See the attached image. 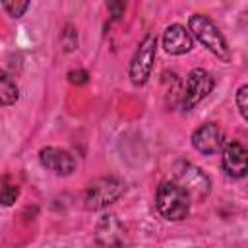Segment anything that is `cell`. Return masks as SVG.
I'll use <instances>...</instances> for the list:
<instances>
[{"label":"cell","instance_id":"cell-1","mask_svg":"<svg viewBox=\"0 0 248 248\" xmlns=\"http://www.w3.org/2000/svg\"><path fill=\"white\" fill-rule=\"evenodd\" d=\"M190 196L174 182L163 180L155 192V207L167 221H180L190 213Z\"/></svg>","mask_w":248,"mask_h":248},{"label":"cell","instance_id":"cell-2","mask_svg":"<svg viewBox=\"0 0 248 248\" xmlns=\"http://www.w3.org/2000/svg\"><path fill=\"white\" fill-rule=\"evenodd\" d=\"M188 27H190V35H194L209 52H213L223 62L231 60V48L227 45V39L223 37L221 29L215 25L211 17H207L205 14H194L190 16Z\"/></svg>","mask_w":248,"mask_h":248},{"label":"cell","instance_id":"cell-3","mask_svg":"<svg viewBox=\"0 0 248 248\" xmlns=\"http://www.w3.org/2000/svg\"><path fill=\"white\" fill-rule=\"evenodd\" d=\"M124 192V182L116 176H101L95 178L83 194V202L85 207L91 211L103 209L107 205H110L112 202H116Z\"/></svg>","mask_w":248,"mask_h":248},{"label":"cell","instance_id":"cell-4","mask_svg":"<svg viewBox=\"0 0 248 248\" xmlns=\"http://www.w3.org/2000/svg\"><path fill=\"white\" fill-rule=\"evenodd\" d=\"M174 182L190 196V200H205L211 188L209 176L188 161H180L174 165Z\"/></svg>","mask_w":248,"mask_h":248},{"label":"cell","instance_id":"cell-5","mask_svg":"<svg viewBox=\"0 0 248 248\" xmlns=\"http://www.w3.org/2000/svg\"><path fill=\"white\" fill-rule=\"evenodd\" d=\"M155 52H157V37L153 33H147L140 41V45H138V48H136V52L130 60L128 74H130V79H132L134 85L147 83V79L151 76V70H153Z\"/></svg>","mask_w":248,"mask_h":248},{"label":"cell","instance_id":"cell-6","mask_svg":"<svg viewBox=\"0 0 248 248\" xmlns=\"http://www.w3.org/2000/svg\"><path fill=\"white\" fill-rule=\"evenodd\" d=\"M215 87V78L203 70V68H194L188 76H186V87H184V95H182V107L186 110L194 108L202 99H205Z\"/></svg>","mask_w":248,"mask_h":248},{"label":"cell","instance_id":"cell-7","mask_svg":"<svg viewBox=\"0 0 248 248\" xmlns=\"http://www.w3.org/2000/svg\"><path fill=\"white\" fill-rule=\"evenodd\" d=\"M95 240H97V244H101L105 248H120L124 244L126 231H124V225L116 219V215L107 213L97 221Z\"/></svg>","mask_w":248,"mask_h":248},{"label":"cell","instance_id":"cell-8","mask_svg":"<svg viewBox=\"0 0 248 248\" xmlns=\"http://www.w3.org/2000/svg\"><path fill=\"white\" fill-rule=\"evenodd\" d=\"M39 161L46 170H50L58 176H68L76 170L74 155L60 147H43L39 151Z\"/></svg>","mask_w":248,"mask_h":248},{"label":"cell","instance_id":"cell-9","mask_svg":"<svg viewBox=\"0 0 248 248\" xmlns=\"http://www.w3.org/2000/svg\"><path fill=\"white\" fill-rule=\"evenodd\" d=\"M225 138H223V130L215 124V122H205L200 128L194 130L192 134V145L194 149H198L203 155H213L221 149Z\"/></svg>","mask_w":248,"mask_h":248},{"label":"cell","instance_id":"cell-10","mask_svg":"<svg viewBox=\"0 0 248 248\" xmlns=\"http://www.w3.org/2000/svg\"><path fill=\"white\" fill-rule=\"evenodd\" d=\"M221 165H223V170L229 178H244L246 170H248L244 145L240 141H229L223 149Z\"/></svg>","mask_w":248,"mask_h":248},{"label":"cell","instance_id":"cell-11","mask_svg":"<svg viewBox=\"0 0 248 248\" xmlns=\"http://www.w3.org/2000/svg\"><path fill=\"white\" fill-rule=\"evenodd\" d=\"M163 46H165V50H167L169 54L178 56V54H186V52L192 50L194 39H192L190 31H186L184 25L172 23V25H169V27L165 29V33H163Z\"/></svg>","mask_w":248,"mask_h":248},{"label":"cell","instance_id":"cell-12","mask_svg":"<svg viewBox=\"0 0 248 248\" xmlns=\"http://www.w3.org/2000/svg\"><path fill=\"white\" fill-rule=\"evenodd\" d=\"M19 99V87L14 81V78L0 68V105L8 107L14 105Z\"/></svg>","mask_w":248,"mask_h":248},{"label":"cell","instance_id":"cell-13","mask_svg":"<svg viewBox=\"0 0 248 248\" xmlns=\"http://www.w3.org/2000/svg\"><path fill=\"white\" fill-rule=\"evenodd\" d=\"M62 46H64V50H68V52H72V50H76V46H78V31L74 29V25H66L64 27V31H62Z\"/></svg>","mask_w":248,"mask_h":248},{"label":"cell","instance_id":"cell-14","mask_svg":"<svg viewBox=\"0 0 248 248\" xmlns=\"http://www.w3.org/2000/svg\"><path fill=\"white\" fill-rule=\"evenodd\" d=\"M17 198H19V188L17 186L8 184V186L0 188V205H12Z\"/></svg>","mask_w":248,"mask_h":248},{"label":"cell","instance_id":"cell-15","mask_svg":"<svg viewBox=\"0 0 248 248\" xmlns=\"http://www.w3.org/2000/svg\"><path fill=\"white\" fill-rule=\"evenodd\" d=\"M246 97H248V85H240L238 87V91H236V107H238V112H240V116L244 118V120H248V101H246Z\"/></svg>","mask_w":248,"mask_h":248},{"label":"cell","instance_id":"cell-16","mask_svg":"<svg viewBox=\"0 0 248 248\" xmlns=\"http://www.w3.org/2000/svg\"><path fill=\"white\" fill-rule=\"evenodd\" d=\"M2 8H4V12H6L8 16H12V17H21V16L27 12L29 2H4Z\"/></svg>","mask_w":248,"mask_h":248},{"label":"cell","instance_id":"cell-17","mask_svg":"<svg viewBox=\"0 0 248 248\" xmlns=\"http://www.w3.org/2000/svg\"><path fill=\"white\" fill-rule=\"evenodd\" d=\"M87 79H89V74L85 70H72V72H68V81L74 83V85H83V83H87Z\"/></svg>","mask_w":248,"mask_h":248},{"label":"cell","instance_id":"cell-18","mask_svg":"<svg viewBox=\"0 0 248 248\" xmlns=\"http://www.w3.org/2000/svg\"><path fill=\"white\" fill-rule=\"evenodd\" d=\"M108 10L112 12V17H120L124 14V10H126V4L124 2H110Z\"/></svg>","mask_w":248,"mask_h":248}]
</instances>
